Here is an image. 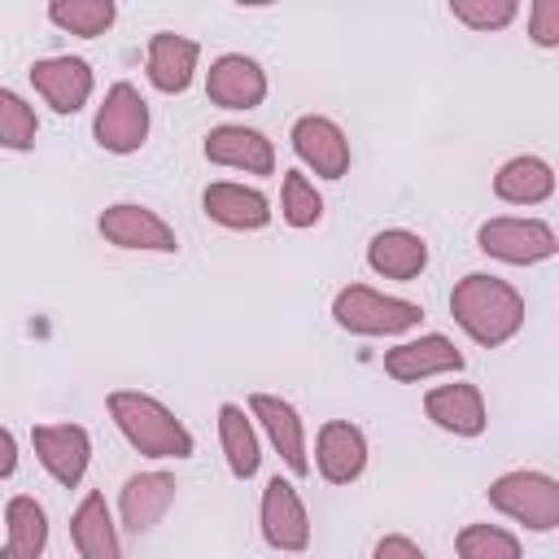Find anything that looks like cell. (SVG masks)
I'll return each instance as SVG.
<instances>
[{"label": "cell", "mask_w": 559, "mask_h": 559, "mask_svg": "<svg viewBox=\"0 0 559 559\" xmlns=\"http://www.w3.org/2000/svg\"><path fill=\"white\" fill-rule=\"evenodd\" d=\"M218 445H223V463L236 480H253L258 467H262V437L249 419L245 406L236 402H223L218 406Z\"/></svg>", "instance_id": "obj_23"}, {"label": "cell", "mask_w": 559, "mask_h": 559, "mask_svg": "<svg viewBox=\"0 0 559 559\" xmlns=\"http://www.w3.org/2000/svg\"><path fill=\"white\" fill-rule=\"evenodd\" d=\"M70 542L79 550V559H122V542H118V524L114 511L105 502L100 489H87L83 502L70 515Z\"/></svg>", "instance_id": "obj_22"}, {"label": "cell", "mask_w": 559, "mask_h": 559, "mask_svg": "<svg viewBox=\"0 0 559 559\" xmlns=\"http://www.w3.org/2000/svg\"><path fill=\"white\" fill-rule=\"evenodd\" d=\"M367 266L380 280H397V284L419 280L428 271V240L411 227H384L367 245Z\"/></svg>", "instance_id": "obj_21"}, {"label": "cell", "mask_w": 559, "mask_h": 559, "mask_svg": "<svg viewBox=\"0 0 559 559\" xmlns=\"http://www.w3.org/2000/svg\"><path fill=\"white\" fill-rule=\"evenodd\" d=\"M96 231H100L109 245H118V249H135V253H179L175 227H170L157 210H148V205H140V201H114V205H105L100 218H96Z\"/></svg>", "instance_id": "obj_7"}, {"label": "cell", "mask_w": 559, "mask_h": 559, "mask_svg": "<svg viewBox=\"0 0 559 559\" xmlns=\"http://www.w3.org/2000/svg\"><path fill=\"white\" fill-rule=\"evenodd\" d=\"M424 415L450 432V437H480L485 424H489V411H485V393L467 380H450V384H437L424 393Z\"/></svg>", "instance_id": "obj_17"}, {"label": "cell", "mask_w": 559, "mask_h": 559, "mask_svg": "<svg viewBox=\"0 0 559 559\" xmlns=\"http://www.w3.org/2000/svg\"><path fill=\"white\" fill-rule=\"evenodd\" d=\"M476 249L507 262V266H537V262L555 258L559 240H555V227L542 218L502 214V218H485L476 227Z\"/></svg>", "instance_id": "obj_5"}, {"label": "cell", "mask_w": 559, "mask_h": 559, "mask_svg": "<svg viewBox=\"0 0 559 559\" xmlns=\"http://www.w3.org/2000/svg\"><path fill=\"white\" fill-rule=\"evenodd\" d=\"M17 472V437L0 424V480H9Z\"/></svg>", "instance_id": "obj_33"}, {"label": "cell", "mask_w": 559, "mask_h": 559, "mask_svg": "<svg viewBox=\"0 0 559 559\" xmlns=\"http://www.w3.org/2000/svg\"><path fill=\"white\" fill-rule=\"evenodd\" d=\"M459 371H463V349L441 332H424V336H411V341H397L393 349H384V376H393L402 384L459 376Z\"/></svg>", "instance_id": "obj_9"}, {"label": "cell", "mask_w": 559, "mask_h": 559, "mask_svg": "<svg viewBox=\"0 0 559 559\" xmlns=\"http://www.w3.org/2000/svg\"><path fill=\"white\" fill-rule=\"evenodd\" d=\"M205 162L227 166V170H245V175H271L275 170V144L245 122H223L210 127L205 135Z\"/></svg>", "instance_id": "obj_16"}, {"label": "cell", "mask_w": 559, "mask_h": 559, "mask_svg": "<svg viewBox=\"0 0 559 559\" xmlns=\"http://www.w3.org/2000/svg\"><path fill=\"white\" fill-rule=\"evenodd\" d=\"M280 218L297 231L314 227L323 218V192L314 188V179H306V170H288L280 183Z\"/></svg>", "instance_id": "obj_27"}, {"label": "cell", "mask_w": 559, "mask_h": 559, "mask_svg": "<svg viewBox=\"0 0 559 559\" xmlns=\"http://www.w3.org/2000/svg\"><path fill=\"white\" fill-rule=\"evenodd\" d=\"M288 140H293L297 162H301L306 170H314L319 179H341V175H349L354 153H349L345 131H341L332 118H323V114H301V118L293 122Z\"/></svg>", "instance_id": "obj_12"}, {"label": "cell", "mask_w": 559, "mask_h": 559, "mask_svg": "<svg viewBox=\"0 0 559 559\" xmlns=\"http://www.w3.org/2000/svg\"><path fill=\"white\" fill-rule=\"evenodd\" d=\"M459 559H520V537L502 524H463L454 533Z\"/></svg>", "instance_id": "obj_28"}, {"label": "cell", "mask_w": 559, "mask_h": 559, "mask_svg": "<svg viewBox=\"0 0 559 559\" xmlns=\"http://www.w3.org/2000/svg\"><path fill=\"white\" fill-rule=\"evenodd\" d=\"M31 87L39 92V100L52 109V114H79L87 100H92V66L83 57H39L31 66Z\"/></svg>", "instance_id": "obj_13"}, {"label": "cell", "mask_w": 559, "mask_h": 559, "mask_svg": "<svg viewBox=\"0 0 559 559\" xmlns=\"http://www.w3.org/2000/svg\"><path fill=\"white\" fill-rule=\"evenodd\" d=\"M35 135H39L35 105H26L13 87H0V148L26 153V148H35Z\"/></svg>", "instance_id": "obj_29"}, {"label": "cell", "mask_w": 559, "mask_h": 559, "mask_svg": "<svg viewBox=\"0 0 559 559\" xmlns=\"http://www.w3.org/2000/svg\"><path fill=\"white\" fill-rule=\"evenodd\" d=\"M201 210L210 223L227 227V231H262L271 223V201L266 192L249 188V183H231V179H218L201 192Z\"/></svg>", "instance_id": "obj_19"}, {"label": "cell", "mask_w": 559, "mask_h": 559, "mask_svg": "<svg viewBox=\"0 0 559 559\" xmlns=\"http://www.w3.org/2000/svg\"><path fill=\"white\" fill-rule=\"evenodd\" d=\"M450 17L463 22L467 31L489 35V31L511 26V22L520 17V4H515V0H454V4H450Z\"/></svg>", "instance_id": "obj_30"}, {"label": "cell", "mask_w": 559, "mask_h": 559, "mask_svg": "<svg viewBox=\"0 0 559 559\" xmlns=\"http://www.w3.org/2000/svg\"><path fill=\"white\" fill-rule=\"evenodd\" d=\"M485 498L493 511L524 524L528 533H555L559 528V480L550 472H533V467L502 472L498 480H489Z\"/></svg>", "instance_id": "obj_4"}, {"label": "cell", "mask_w": 559, "mask_h": 559, "mask_svg": "<svg viewBox=\"0 0 559 559\" xmlns=\"http://www.w3.org/2000/svg\"><path fill=\"white\" fill-rule=\"evenodd\" d=\"M118 17V4L114 0H52L48 4V22L79 35V39H96L114 26Z\"/></svg>", "instance_id": "obj_26"}, {"label": "cell", "mask_w": 559, "mask_h": 559, "mask_svg": "<svg viewBox=\"0 0 559 559\" xmlns=\"http://www.w3.org/2000/svg\"><path fill=\"white\" fill-rule=\"evenodd\" d=\"M205 96L218 109H258L266 100V70L245 52H223L205 70Z\"/></svg>", "instance_id": "obj_14"}, {"label": "cell", "mask_w": 559, "mask_h": 559, "mask_svg": "<svg viewBox=\"0 0 559 559\" xmlns=\"http://www.w3.org/2000/svg\"><path fill=\"white\" fill-rule=\"evenodd\" d=\"M197 61H201V44L188 39V35H175V31H157L144 48V74L166 96L188 92V83L197 74Z\"/></svg>", "instance_id": "obj_20"}, {"label": "cell", "mask_w": 559, "mask_h": 559, "mask_svg": "<svg viewBox=\"0 0 559 559\" xmlns=\"http://www.w3.org/2000/svg\"><path fill=\"white\" fill-rule=\"evenodd\" d=\"M258 524H262V542L280 555H301L310 546V515L288 476L275 472L266 480L262 502H258Z\"/></svg>", "instance_id": "obj_8"}, {"label": "cell", "mask_w": 559, "mask_h": 559, "mask_svg": "<svg viewBox=\"0 0 559 559\" xmlns=\"http://www.w3.org/2000/svg\"><path fill=\"white\" fill-rule=\"evenodd\" d=\"M371 559H428V550L419 542H411L406 533H384L371 550Z\"/></svg>", "instance_id": "obj_32"}, {"label": "cell", "mask_w": 559, "mask_h": 559, "mask_svg": "<svg viewBox=\"0 0 559 559\" xmlns=\"http://www.w3.org/2000/svg\"><path fill=\"white\" fill-rule=\"evenodd\" d=\"M249 419H258V428L266 432V441L275 445L280 463L293 476L310 472V445H306V424L297 415V406L280 393H253L249 397Z\"/></svg>", "instance_id": "obj_11"}, {"label": "cell", "mask_w": 559, "mask_h": 559, "mask_svg": "<svg viewBox=\"0 0 559 559\" xmlns=\"http://www.w3.org/2000/svg\"><path fill=\"white\" fill-rule=\"evenodd\" d=\"M550 192H555V170L546 157H533V153L507 157L493 175V197L507 205H542L550 201Z\"/></svg>", "instance_id": "obj_24"}, {"label": "cell", "mask_w": 559, "mask_h": 559, "mask_svg": "<svg viewBox=\"0 0 559 559\" xmlns=\"http://www.w3.org/2000/svg\"><path fill=\"white\" fill-rule=\"evenodd\" d=\"M105 406H109V419L118 424L122 441H127L135 454L157 459V463H162V459H192L197 441H192L188 424H183L166 402H157L153 393L114 389V393L105 397Z\"/></svg>", "instance_id": "obj_2"}, {"label": "cell", "mask_w": 559, "mask_h": 559, "mask_svg": "<svg viewBox=\"0 0 559 559\" xmlns=\"http://www.w3.org/2000/svg\"><path fill=\"white\" fill-rule=\"evenodd\" d=\"M528 39L537 48H559V0H537L528 9Z\"/></svg>", "instance_id": "obj_31"}, {"label": "cell", "mask_w": 559, "mask_h": 559, "mask_svg": "<svg viewBox=\"0 0 559 559\" xmlns=\"http://www.w3.org/2000/svg\"><path fill=\"white\" fill-rule=\"evenodd\" d=\"M31 445H35L39 467H44L61 489L83 485L87 463H92V437H87L83 424H35V428H31Z\"/></svg>", "instance_id": "obj_10"}, {"label": "cell", "mask_w": 559, "mask_h": 559, "mask_svg": "<svg viewBox=\"0 0 559 559\" xmlns=\"http://www.w3.org/2000/svg\"><path fill=\"white\" fill-rule=\"evenodd\" d=\"M175 493H179V480L170 472H162V467L135 472L118 489V515H122V524L131 533H148L153 524H162V515L170 511Z\"/></svg>", "instance_id": "obj_18"}, {"label": "cell", "mask_w": 559, "mask_h": 559, "mask_svg": "<svg viewBox=\"0 0 559 559\" xmlns=\"http://www.w3.org/2000/svg\"><path fill=\"white\" fill-rule=\"evenodd\" d=\"M148 127H153V114H148V100L140 96L135 83H114L105 92V100L96 105V118H92V135L105 153H135L144 148L148 140Z\"/></svg>", "instance_id": "obj_6"}, {"label": "cell", "mask_w": 559, "mask_h": 559, "mask_svg": "<svg viewBox=\"0 0 559 559\" xmlns=\"http://www.w3.org/2000/svg\"><path fill=\"white\" fill-rule=\"evenodd\" d=\"M332 319L341 332H354V336H406L424 323V306L380 293L371 284H345L332 297Z\"/></svg>", "instance_id": "obj_3"}, {"label": "cell", "mask_w": 559, "mask_h": 559, "mask_svg": "<svg viewBox=\"0 0 559 559\" xmlns=\"http://www.w3.org/2000/svg\"><path fill=\"white\" fill-rule=\"evenodd\" d=\"M4 528H9V537L0 546V559H44V550H48V511L31 493L9 498Z\"/></svg>", "instance_id": "obj_25"}, {"label": "cell", "mask_w": 559, "mask_h": 559, "mask_svg": "<svg viewBox=\"0 0 559 559\" xmlns=\"http://www.w3.org/2000/svg\"><path fill=\"white\" fill-rule=\"evenodd\" d=\"M314 472L328 485H354L367 472V432L349 419H328L314 432Z\"/></svg>", "instance_id": "obj_15"}, {"label": "cell", "mask_w": 559, "mask_h": 559, "mask_svg": "<svg viewBox=\"0 0 559 559\" xmlns=\"http://www.w3.org/2000/svg\"><path fill=\"white\" fill-rule=\"evenodd\" d=\"M450 314L476 345L498 349L524 328V293L489 271H472L450 288Z\"/></svg>", "instance_id": "obj_1"}]
</instances>
